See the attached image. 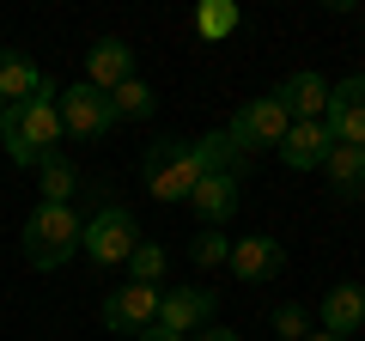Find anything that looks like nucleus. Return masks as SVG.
<instances>
[{"instance_id":"1","label":"nucleus","mask_w":365,"mask_h":341,"mask_svg":"<svg viewBox=\"0 0 365 341\" xmlns=\"http://www.w3.org/2000/svg\"><path fill=\"white\" fill-rule=\"evenodd\" d=\"M79 232H86V220L73 213V201L67 208H55V201H37L25 220V263L31 268H61L67 256H79Z\"/></svg>"},{"instance_id":"2","label":"nucleus","mask_w":365,"mask_h":341,"mask_svg":"<svg viewBox=\"0 0 365 341\" xmlns=\"http://www.w3.org/2000/svg\"><path fill=\"white\" fill-rule=\"evenodd\" d=\"M140 177H146V195L189 201V189L201 183V165H195V153H189L182 134H158V141L146 146V158H140Z\"/></svg>"},{"instance_id":"3","label":"nucleus","mask_w":365,"mask_h":341,"mask_svg":"<svg viewBox=\"0 0 365 341\" xmlns=\"http://www.w3.org/2000/svg\"><path fill=\"white\" fill-rule=\"evenodd\" d=\"M134 244H140V220H134L128 208H116V201H104V208L86 220V232H79V256L98 268H116L134 256Z\"/></svg>"},{"instance_id":"4","label":"nucleus","mask_w":365,"mask_h":341,"mask_svg":"<svg viewBox=\"0 0 365 341\" xmlns=\"http://www.w3.org/2000/svg\"><path fill=\"white\" fill-rule=\"evenodd\" d=\"M287 128H292V116L280 110V98L268 92V98H250V104L232 116V128H225V134L237 141V153H244V158H256V153H280Z\"/></svg>"},{"instance_id":"5","label":"nucleus","mask_w":365,"mask_h":341,"mask_svg":"<svg viewBox=\"0 0 365 341\" xmlns=\"http://www.w3.org/2000/svg\"><path fill=\"white\" fill-rule=\"evenodd\" d=\"M61 86L55 79H43L37 92L25 98V104H13V116H19V134H25V146L37 158H49V153H61Z\"/></svg>"},{"instance_id":"6","label":"nucleus","mask_w":365,"mask_h":341,"mask_svg":"<svg viewBox=\"0 0 365 341\" xmlns=\"http://www.w3.org/2000/svg\"><path fill=\"white\" fill-rule=\"evenodd\" d=\"M61 134H73V141H104L110 128H116V110H110V92H98V86H67L61 92Z\"/></svg>"},{"instance_id":"7","label":"nucleus","mask_w":365,"mask_h":341,"mask_svg":"<svg viewBox=\"0 0 365 341\" xmlns=\"http://www.w3.org/2000/svg\"><path fill=\"white\" fill-rule=\"evenodd\" d=\"M323 128L335 146H365V73H347L341 86H329Z\"/></svg>"},{"instance_id":"8","label":"nucleus","mask_w":365,"mask_h":341,"mask_svg":"<svg viewBox=\"0 0 365 341\" xmlns=\"http://www.w3.org/2000/svg\"><path fill=\"white\" fill-rule=\"evenodd\" d=\"M213 305H220V292H207V287H177V292L158 299V323H153V329L189 341V335H201V329L213 323Z\"/></svg>"},{"instance_id":"9","label":"nucleus","mask_w":365,"mask_h":341,"mask_svg":"<svg viewBox=\"0 0 365 341\" xmlns=\"http://www.w3.org/2000/svg\"><path fill=\"white\" fill-rule=\"evenodd\" d=\"M225 268H232L244 287H268V280H280V268H287V250H280V238L250 232V238H237V244H232Z\"/></svg>"},{"instance_id":"10","label":"nucleus","mask_w":365,"mask_h":341,"mask_svg":"<svg viewBox=\"0 0 365 341\" xmlns=\"http://www.w3.org/2000/svg\"><path fill=\"white\" fill-rule=\"evenodd\" d=\"M158 299H165L158 287H134L128 280V287H116L104 299L98 317H104V329H116V335H146V329L158 323Z\"/></svg>"},{"instance_id":"11","label":"nucleus","mask_w":365,"mask_h":341,"mask_svg":"<svg viewBox=\"0 0 365 341\" xmlns=\"http://www.w3.org/2000/svg\"><path fill=\"white\" fill-rule=\"evenodd\" d=\"M189 208L201 213V225L220 232L237 208H244V177H220V170H201V183L189 189Z\"/></svg>"},{"instance_id":"12","label":"nucleus","mask_w":365,"mask_h":341,"mask_svg":"<svg viewBox=\"0 0 365 341\" xmlns=\"http://www.w3.org/2000/svg\"><path fill=\"white\" fill-rule=\"evenodd\" d=\"M134 79V49L122 37H98L86 49V86H98V92H116V86H128Z\"/></svg>"},{"instance_id":"13","label":"nucleus","mask_w":365,"mask_h":341,"mask_svg":"<svg viewBox=\"0 0 365 341\" xmlns=\"http://www.w3.org/2000/svg\"><path fill=\"white\" fill-rule=\"evenodd\" d=\"M274 98H280V110H287L292 122H323V110H329V79L304 67V73H287V79H280Z\"/></svg>"},{"instance_id":"14","label":"nucleus","mask_w":365,"mask_h":341,"mask_svg":"<svg viewBox=\"0 0 365 341\" xmlns=\"http://www.w3.org/2000/svg\"><path fill=\"white\" fill-rule=\"evenodd\" d=\"M317 317H323L329 335L353 341V335L365 329V287H359V280H341V287H329V292H323V311H317Z\"/></svg>"},{"instance_id":"15","label":"nucleus","mask_w":365,"mask_h":341,"mask_svg":"<svg viewBox=\"0 0 365 341\" xmlns=\"http://www.w3.org/2000/svg\"><path fill=\"white\" fill-rule=\"evenodd\" d=\"M329 146H335V141H329L323 122H292L287 141H280V165H292V170H323Z\"/></svg>"},{"instance_id":"16","label":"nucleus","mask_w":365,"mask_h":341,"mask_svg":"<svg viewBox=\"0 0 365 341\" xmlns=\"http://www.w3.org/2000/svg\"><path fill=\"white\" fill-rule=\"evenodd\" d=\"M189 153H195L201 170H220V177H244V153H237V141L225 128H207L201 141H189Z\"/></svg>"},{"instance_id":"17","label":"nucleus","mask_w":365,"mask_h":341,"mask_svg":"<svg viewBox=\"0 0 365 341\" xmlns=\"http://www.w3.org/2000/svg\"><path fill=\"white\" fill-rule=\"evenodd\" d=\"M37 86H43V73H37V61H31V55L0 49V104H25Z\"/></svg>"},{"instance_id":"18","label":"nucleus","mask_w":365,"mask_h":341,"mask_svg":"<svg viewBox=\"0 0 365 341\" xmlns=\"http://www.w3.org/2000/svg\"><path fill=\"white\" fill-rule=\"evenodd\" d=\"M323 177H329L335 195H359V189H365V146H329Z\"/></svg>"},{"instance_id":"19","label":"nucleus","mask_w":365,"mask_h":341,"mask_svg":"<svg viewBox=\"0 0 365 341\" xmlns=\"http://www.w3.org/2000/svg\"><path fill=\"white\" fill-rule=\"evenodd\" d=\"M110 110H116V122H146V116L158 110V98H153V86L134 73L128 86H116V92H110Z\"/></svg>"},{"instance_id":"20","label":"nucleus","mask_w":365,"mask_h":341,"mask_svg":"<svg viewBox=\"0 0 365 341\" xmlns=\"http://www.w3.org/2000/svg\"><path fill=\"white\" fill-rule=\"evenodd\" d=\"M37 177H43V201H55V208H67V195H73V183H79V170L67 165L61 153H49L37 165Z\"/></svg>"},{"instance_id":"21","label":"nucleus","mask_w":365,"mask_h":341,"mask_svg":"<svg viewBox=\"0 0 365 341\" xmlns=\"http://www.w3.org/2000/svg\"><path fill=\"white\" fill-rule=\"evenodd\" d=\"M165 268H170L165 244H134V256H128V280H134V287H158Z\"/></svg>"},{"instance_id":"22","label":"nucleus","mask_w":365,"mask_h":341,"mask_svg":"<svg viewBox=\"0 0 365 341\" xmlns=\"http://www.w3.org/2000/svg\"><path fill=\"white\" fill-rule=\"evenodd\" d=\"M195 31H201L207 43L232 37V31H237V6H232V0H207V6L195 13Z\"/></svg>"},{"instance_id":"23","label":"nucleus","mask_w":365,"mask_h":341,"mask_svg":"<svg viewBox=\"0 0 365 341\" xmlns=\"http://www.w3.org/2000/svg\"><path fill=\"white\" fill-rule=\"evenodd\" d=\"M225 256H232V238H220L213 225H201V238L189 244V263L195 268H225Z\"/></svg>"},{"instance_id":"24","label":"nucleus","mask_w":365,"mask_h":341,"mask_svg":"<svg viewBox=\"0 0 365 341\" xmlns=\"http://www.w3.org/2000/svg\"><path fill=\"white\" fill-rule=\"evenodd\" d=\"M274 329L287 341H304L311 335V311H304V305H274Z\"/></svg>"},{"instance_id":"25","label":"nucleus","mask_w":365,"mask_h":341,"mask_svg":"<svg viewBox=\"0 0 365 341\" xmlns=\"http://www.w3.org/2000/svg\"><path fill=\"white\" fill-rule=\"evenodd\" d=\"M189 341H244V335H237V329H220V323H207L201 335H189Z\"/></svg>"},{"instance_id":"26","label":"nucleus","mask_w":365,"mask_h":341,"mask_svg":"<svg viewBox=\"0 0 365 341\" xmlns=\"http://www.w3.org/2000/svg\"><path fill=\"white\" fill-rule=\"evenodd\" d=\"M140 341H182V335H165V329H146Z\"/></svg>"},{"instance_id":"27","label":"nucleus","mask_w":365,"mask_h":341,"mask_svg":"<svg viewBox=\"0 0 365 341\" xmlns=\"http://www.w3.org/2000/svg\"><path fill=\"white\" fill-rule=\"evenodd\" d=\"M304 341H341V335H329V329H311V335H304Z\"/></svg>"},{"instance_id":"28","label":"nucleus","mask_w":365,"mask_h":341,"mask_svg":"<svg viewBox=\"0 0 365 341\" xmlns=\"http://www.w3.org/2000/svg\"><path fill=\"white\" fill-rule=\"evenodd\" d=\"M0 110H6V104H0Z\"/></svg>"}]
</instances>
